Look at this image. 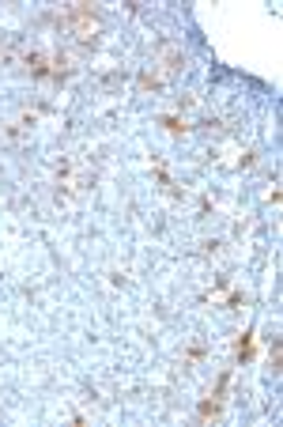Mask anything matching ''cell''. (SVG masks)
<instances>
[{
  "mask_svg": "<svg viewBox=\"0 0 283 427\" xmlns=\"http://www.w3.org/2000/svg\"><path fill=\"white\" fill-rule=\"evenodd\" d=\"M64 26H68L76 38H94V30H98V19H94V12L87 8V4H72L68 16H64Z\"/></svg>",
  "mask_w": 283,
  "mask_h": 427,
  "instance_id": "1",
  "label": "cell"
},
{
  "mask_svg": "<svg viewBox=\"0 0 283 427\" xmlns=\"http://www.w3.org/2000/svg\"><path fill=\"white\" fill-rule=\"evenodd\" d=\"M249 356H253V340H249V333H246L238 340V359H249Z\"/></svg>",
  "mask_w": 283,
  "mask_h": 427,
  "instance_id": "2",
  "label": "cell"
},
{
  "mask_svg": "<svg viewBox=\"0 0 283 427\" xmlns=\"http://www.w3.org/2000/svg\"><path fill=\"white\" fill-rule=\"evenodd\" d=\"M268 356H272V370H280V340H272V348H268Z\"/></svg>",
  "mask_w": 283,
  "mask_h": 427,
  "instance_id": "3",
  "label": "cell"
}]
</instances>
